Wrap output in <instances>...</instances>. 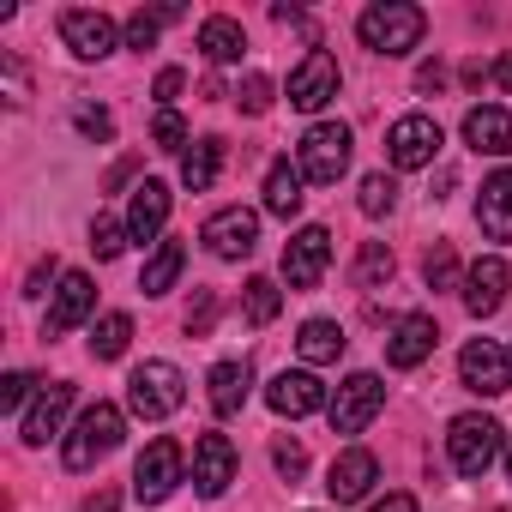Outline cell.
Masks as SVG:
<instances>
[{
	"label": "cell",
	"mask_w": 512,
	"mask_h": 512,
	"mask_svg": "<svg viewBox=\"0 0 512 512\" xmlns=\"http://www.w3.org/2000/svg\"><path fill=\"white\" fill-rule=\"evenodd\" d=\"M356 37H362V49L398 61V55L422 49V37H428V13L410 7V0H374V7L356 19Z\"/></svg>",
	"instance_id": "1"
},
{
	"label": "cell",
	"mask_w": 512,
	"mask_h": 512,
	"mask_svg": "<svg viewBox=\"0 0 512 512\" xmlns=\"http://www.w3.org/2000/svg\"><path fill=\"white\" fill-rule=\"evenodd\" d=\"M121 434H127V416H121V404L97 398V404H85V410H79L73 434L61 440V464H67V470H97V464H103V458L121 446Z\"/></svg>",
	"instance_id": "2"
},
{
	"label": "cell",
	"mask_w": 512,
	"mask_h": 512,
	"mask_svg": "<svg viewBox=\"0 0 512 512\" xmlns=\"http://www.w3.org/2000/svg\"><path fill=\"white\" fill-rule=\"evenodd\" d=\"M506 452V434H500V422L494 416H482V410H464V416H452V428H446V458H452V470L458 476H488L494 470V458Z\"/></svg>",
	"instance_id": "3"
},
{
	"label": "cell",
	"mask_w": 512,
	"mask_h": 512,
	"mask_svg": "<svg viewBox=\"0 0 512 512\" xmlns=\"http://www.w3.org/2000/svg\"><path fill=\"white\" fill-rule=\"evenodd\" d=\"M181 404H187V380H181L175 362H139V368H133V380H127V410H133L139 422H163V416H175Z\"/></svg>",
	"instance_id": "4"
},
{
	"label": "cell",
	"mask_w": 512,
	"mask_h": 512,
	"mask_svg": "<svg viewBox=\"0 0 512 512\" xmlns=\"http://www.w3.org/2000/svg\"><path fill=\"white\" fill-rule=\"evenodd\" d=\"M350 151H356V139H350L344 121H314L296 145V163L314 187H338V175L350 169Z\"/></svg>",
	"instance_id": "5"
},
{
	"label": "cell",
	"mask_w": 512,
	"mask_h": 512,
	"mask_svg": "<svg viewBox=\"0 0 512 512\" xmlns=\"http://www.w3.org/2000/svg\"><path fill=\"white\" fill-rule=\"evenodd\" d=\"M181 482H187V452H181V440L157 434V440L139 452V464H133V500H139V506H163Z\"/></svg>",
	"instance_id": "6"
},
{
	"label": "cell",
	"mask_w": 512,
	"mask_h": 512,
	"mask_svg": "<svg viewBox=\"0 0 512 512\" xmlns=\"http://www.w3.org/2000/svg\"><path fill=\"white\" fill-rule=\"evenodd\" d=\"M458 380H464V392H476V398L512 392V350H500L494 338H470V344L458 350Z\"/></svg>",
	"instance_id": "7"
},
{
	"label": "cell",
	"mask_w": 512,
	"mask_h": 512,
	"mask_svg": "<svg viewBox=\"0 0 512 512\" xmlns=\"http://www.w3.org/2000/svg\"><path fill=\"white\" fill-rule=\"evenodd\" d=\"M380 410H386V386H380V374H350V380L332 392V404H326L332 434H362Z\"/></svg>",
	"instance_id": "8"
},
{
	"label": "cell",
	"mask_w": 512,
	"mask_h": 512,
	"mask_svg": "<svg viewBox=\"0 0 512 512\" xmlns=\"http://www.w3.org/2000/svg\"><path fill=\"white\" fill-rule=\"evenodd\" d=\"M440 145H446V133H440L434 115H398L392 133H386V157H392V169H428V163L440 157Z\"/></svg>",
	"instance_id": "9"
},
{
	"label": "cell",
	"mask_w": 512,
	"mask_h": 512,
	"mask_svg": "<svg viewBox=\"0 0 512 512\" xmlns=\"http://www.w3.org/2000/svg\"><path fill=\"white\" fill-rule=\"evenodd\" d=\"M199 241H205V253H217V260H247L253 241H260V211H247V205H223V211H211V217H205Z\"/></svg>",
	"instance_id": "10"
},
{
	"label": "cell",
	"mask_w": 512,
	"mask_h": 512,
	"mask_svg": "<svg viewBox=\"0 0 512 512\" xmlns=\"http://www.w3.org/2000/svg\"><path fill=\"white\" fill-rule=\"evenodd\" d=\"M326 266H332V229L308 223V229H296L284 241V284L290 290H314L326 278Z\"/></svg>",
	"instance_id": "11"
},
{
	"label": "cell",
	"mask_w": 512,
	"mask_h": 512,
	"mask_svg": "<svg viewBox=\"0 0 512 512\" xmlns=\"http://www.w3.org/2000/svg\"><path fill=\"white\" fill-rule=\"evenodd\" d=\"M61 43L79 55V61H109L121 49V25L109 13H91V7H73L61 13Z\"/></svg>",
	"instance_id": "12"
},
{
	"label": "cell",
	"mask_w": 512,
	"mask_h": 512,
	"mask_svg": "<svg viewBox=\"0 0 512 512\" xmlns=\"http://www.w3.org/2000/svg\"><path fill=\"white\" fill-rule=\"evenodd\" d=\"M266 404L278 410V416H290V422H302V416H314V410H326L332 398H326V386H320V374L314 368H284L272 386H266Z\"/></svg>",
	"instance_id": "13"
},
{
	"label": "cell",
	"mask_w": 512,
	"mask_h": 512,
	"mask_svg": "<svg viewBox=\"0 0 512 512\" xmlns=\"http://www.w3.org/2000/svg\"><path fill=\"white\" fill-rule=\"evenodd\" d=\"M338 85H344V79H338V61H332L326 49H308L302 67L290 73V103L314 115V109H326V103L338 97Z\"/></svg>",
	"instance_id": "14"
},
{
	"label": "cell",
	"mask_w": 512,
	"mask_h": 512,
	"mask_svg": "<svg viewBox=\"0 0 512 512\" xmlns=\"http://www.w3.org/2000/svg\"><path fill=\"white\" fill-rule=\"evenodd\" d=\"M229 482H235V446H229V434H199L193 440V488L205 500H223Z\"/></svg>",
	"instance_id": "15"
},
{
	"label": "cell",
	"mask_w": 512,
	"mask_h": 512,
	"mask_svg": "<svg viewBox=\"0 0 512 512\" xmlns=\"http://www.w3.org/2000/svg\"><path fill=\"white\" fill-rule=\"evenodd\" d=\"M374 482H380V458H374L368 446H350V452H338V458H332V470H326V494H332L338 506H350V500H368V494H374Z\"/></svg>",
	"instance_id": "16"
},
{
	"label": "cell",
	"mask_w": 512,
	"mask_h": 512,
	"mask_svg": "<svg viewBox=\"0 0 512 512\" xmlns=\"http://www.w3.org/2000/svg\"><path fill=\"white\" fill-rule=\"evenodd\" d=\"M506 290H512V266L500 260V253H482V260L464 272V308L476 314V320H488V314H500V302H506Z\"/></svg>",
	"instance_id": "17"
},
{
	"label": "cell",
	"mask_w": 512,
	"mask_h": 512,
	"mask_svg": "<svg viewBox=\"0 0 512 512\" xmlns=\"http://www.w3.org/2000/svg\"><path fill=\"white\" fill-rule=\"evenodd\" d=\"M91 308H97V284H91L85 272H67V278L55 284V302H49L43 338H61V332H73V326H85Z\"/></svg>",
	"instance_id": "18"
},
{
	"label": "cell",
	"mask_w": 512,
	"mask_h": 512,
	"mask_svg": "<svg viewBox=\"0 0 512 512\" xmlns=\"http://www.w3.org/2000/svg\"><path fill=\"white\" fill-rule=\"evenodd\" d=\"M434 314H398L392 332H386V362L392 368H422L434 356Z\"/></svg>",
	"instance_id": "19"
},
{
	"label": "cell",
	"mask_w": 512,
	"mask_h": 512,
	"mask_svg": "<svg viewBox=\"0 0 512 512\" xmlns=\"http://www.w3.org/2000/svg\"><path fill=\"white\" fill-rule=\"evenodd\" d=\"M169 187L163 181H139L133 187V205H127V235L139 241V247H157V235H163V223H169Z\"/></svg>",
	"instance_id": "20"
},
{
	"label": "cell",
	"mask_w": 512,
	"mask_h": 512,
	"mask_svg": "<svg viewBox=\"0 0 512 512\" xmlns=\"http://www.w3.org/2000/svg\"><path fill=\"white\" fill-rule=\"evenodd\" d=\"M67 410H73V386L67 380H49L43 392H37V404L25 410V446H49L55 434H61V422H67Z\"/></svg>",
	"instance_id": "21"
},
{
	"label": "cell",
	"mask_w": 512,
	"mask_h": 512,
	"mask_svg": "<svg viewBox=\"0 0 512 512\" xmlns=\"http://www.w3.org/2000/svg\"><path fill=\"white\" fill-rule=\"evenodd\" d=\"M476 229L488 241H512V169H494L476 193Z\"/></svg>",
	"instance_id": "22"
},
{
	"label": "cell",
	"mask_w": 512,
	"mask_h": 512,
	"mask_svg": "<svg viewBox=\"0 0 512 512\" xmlns=\"http://www.w3.org/2000/svg\"><path fill=\"white\" fill-rule=\"evenodd\" d=\"M464 145L482 151V157H506V151H512V115H506L500 103H476V109L464 115Z\"/></svg>",
	"instance_id": "23"
},
{
	"label": "cell",
	"mask_w": 512,
	"mask_h": 512,
	"mask_svg": "<svg viewBox=\"0 0 512 512\" xmlns=\"http://www.w3.org/2000/svg\"><path fill=\"white\" fill-rule=\"evenodd\" d=\"M302 187H308V175H302V163H290V157H278V163L266 169V211H272V217H296V211H302V199H308Z\"/></svg>",
	"instance_id": "24"
},
{
	"label": "cell",
	"mask_w": 512,
	"mask_h": 512,
	"mask_svg": "<svg viewBox=\"0 0 512 512\" xmlns=\"http://www.w3.org/2000/svg\"><path fill=\"white\" fill-rule=\"evenodd\" d=\"M205 386H211V410H217V416H235V410L247 404V392H253V368H247V362H217Z\"/></svg>",
	"instance_id": "25"
},
{
	"label": "cell",
	"mask_w": 512,
	"mask_h": 512,
	"mask_svg": "<svg viewBox=\"0 0 512 512\" xmlns=\"http://www.w3.org/2000/svg\"><path fill=\"white\" fill-rule=\"evenodd\" d=\"M217 175H223V139H193L181 157V187L205 193V187H217Z\"/></svg>",
	"instance_id": "26"
},
{
	"label": "cell",
	"mask_w": 512,
	"mask_h": 512,
	"mask_svg": "<svg viewBox=\"0 0 512 512\" xmlns=\"http://www.w3.org/2000/svg\"><path fill=\"white\" fill-rule=\"evenodd\" d=\"M241 49H247V37H241V25L235 19H205L199 25V55L211 61V67H229V61H241Z\"/></svg>",
	"instance_id": "27"
},
{
	"label": "cell",
	"mask_w": 512,
	"mask_h": 512,
	"mask_svg": "<svg viewBox=\"0 0 512 512\" xmlns=\"http://www.w3.org/2000/svg\"><path fill=\"white\" fill-rule=\"evenodd\" d=\"M181 266H187V247H181V241H157V253L145 260L139 290H145V296H169V290H175V278H181Z\"/></svg>",
	"instance_id": "28"
},
{
	"label": "cell",
	"mask_w": 512,
	"mask_h": 512,
	"mask_svg": "<svg viewBox=\"0 0 512 512\" xmlns=\"http://www.w3.org/2000/svg\"><path fill=\"white\" fill-rule=\"evenodd\" d=\"M296 350H302V362H308V368L338 362V356H344V332H338V320H308V326L296 332Z\"/></svg>",
	"instance_id": "29"
},
{
	"label": "cell",
	"mask_w": 512,
	"mask_h": 512,
	"mask_svg": "<svg viewBox=\"0 0 512 512\" xmlns=\"http://www.w3.org/2000/svg\"><path fill=\"white\" fill-rule=\"evenodd\" d=\"M127 344H133V320H127V314H103V320L91 326V356H97V362H121Z\"/></svg>",
	"instance_id": "30"
},
{
	"label": "cell",
	"mask_w": 512,
	"mask_h": 512,
	"mask_svg": "<svg viewBox=\"0 0 512 512\" xmlns=\"http://www.w3.org/2000/svg\"><path fill=\"white\" fill-rule=\"evenodd\" d=\"M241 308H247V320H253V326H272V320H278V308H284V290H278L272 278H247Z\"/></svg>",
	"instance_id": "31"
},
{
	"label": "cell",
	"mask_w": 512,
	"mask_h": 512,
	"mask_svg": "<svg viewBox=\"0 0 512 512\" xmlns=\"http://www.w3.org/2000/svg\"><path fill=\"white\" fill-rule=\"evenodd\" d=\"M356 205H362V217H386L392 205H398V181L380 169V175H362V193H356Z\"/></svg>",
	"instance_id": "32"
},
{
	"label": "cell",
	"mask_w": 512,
	"mask_h": 512,
	"mask_svg": "<svg viewBox=\"0 0 512 512\" xmlns=\"http://www.w3.org/2000/svg\"><path fill=\"white\" fill-rule=\"evenodd\" d=\"M422 278H428V290H458V253H452V241H434L428 247Z\"/></svg>",
	"instance_id": "33"
},
{
	"label": "cell",
	"mask_w": 512,
	"mask_h": 512,
	"mask_svg": "<svg viewBox=\"0 0 512 512\" xmlns=\"http://www.w3.org/2000/svg\"><path fill=\"white\" fill-rule=\"evenodd\" d=\"M127 217H91V253L97 260H121V247H127Z\"/></svg>",
	"instance_id": "34"
},
{
	"label": "cell",
	"mask_w": 512,
	"mask_h": 512,
	"mask_svg": "<svg viewBox=\"0 0 512 512\" xmlns=\"http://www.w3.org/2000/svg\"><path fill=\"white\" fill-rule=\"evenodd\" d=\"M0 97H7V109H25L31 103V73H25V61L13 49L0 55Z\"/></svg>",
	"instance_id": "35"
},
{
	"label": "cell",
	"mask_w": 512,
	"mask_h": 512,
	"mask_svg": "<svg viewBox=\"0 0 512 512\" xmlns=\"http://www.w3.org/2000/svg\"><path fill=\"white\" fill-rule=\"evenodd\" d=\"M356 278H362V290H380V284H392V253H386V241H368V247H362Z\"/></svg>",
	"instance_id": "36"
},
{
	"label": "cell",
	"mask_w": 512,
	"mask_h": 512,
	"mask_svg": "<svg viewBox=\"0 0 512 512\" xmlns=\"http://www.w3.org/2000/svg\"><path fill=\"white\" fill-rule=\"evenodd\" d=\"M151 145H157V151H181V157H187V121H181L175 109H157V121H151Z\"/></svg>",
	"instance_id": "37"
},
{
	"label": "cell",
	"mask_w": 512,
	"mask_h": 512,
	"mask_svg": "<svg viewBox=\"0 0 512 512\" xmlns=\"http://www.w3.org/2000/svg\"><path fill=\"white\" fill-rule=\"evenodd\" d=\"M73 127H79L85 139H97V145H109V139H115V115H109V109H97V103H79V109H73Z\"/></svg>",
	"instance_id": "38"
},
{
	"label": "cell",
	"mask_w": 512,
	"mask_h": 512,
	"mask_svg": "<svg viewBox=\"0 0 512 512\" xmlns=\"http://www.w3.org/2000/svg\"><path fill=\"white\" fill-rule=\"evenodd\" d=\"M235 97H241V109H247V115H266V109H272V79H266V73H247Z\"/></svg>",
	"instance_id": "39"
},
{
	"label": "cell",
	"mask_w": 512,
	"mask_h": 512,
	"mask_svg": "<svg viewBox=\"0 0 512 512\" xmlns=\"http://www.w3.org/2000/svg\"><path fill=\"white\" fill-rule=\"evenodd\" d=\"M272 464H278V476H308V452H302V440H278L272 446Z\"/></svg>",
	"instance_id": "40"
},
{
	"label": "cell",
	"mask_w": 512,
	"mask_h": 512,
	"mask_svg": "<svg viewBox=\"0 0 512 512\" xmlns=\"http://www.w3.org/2000/svg\"><path fill=\"white\" fill-rule=\"evenodd\" d=\"M37 392V374H25V368H13L7 380H0V410H19L25 398Z\"/></svg>",
	"instance_id": "41"
},
{
	"label": "cell",
	"mask_w": 512,
	"mask_h": 512,
	"mask_svg": "<svg viewBox=\"0 0 512 512\" xmlns=\"http://www.w3.org/2000/svg\"><path fill=\"white\" fill-rule=\"evenodd\" d=\"M157 31H163L157 13H133V19H127V49H139V55L157 49Z\"/></svg>",
	"instance_id": "42"
},
{
	"label": "cell",
	"mask_w": 512,
	"mask_h": 512,
	"mask_svg": "<svg viewBox=\"0 0 512 512\" xmlns=\"http://www.w3.org/2000/svg\"><path fill=\"white\" fill-rule=\"evenodd\" d=\"M211 320H217V296H211V290H199V296H193V308H187V332H193V338H205V332H211Z\"/></svg>",
	"instance_id": "43"
},
{
	"label": "cell",
	"mask_w": 512,
	"mask_h": 512,
	"mask_svg": "<svg viewBox=\"0 0 512 512\" xmlns=\"http://www.w3.org/2000/svg\"><path fill=\"white\" fill-rule=\"evenodd\" d=\"M181 85H187V73H181V67H163V73H157V85H151V97H157L163 109H175V97H181Z\"/></svg>",
	"instance_id": "44"
},
{
	"label": "cell",
	"mask_w": 512,
	"mask_h": 512,
	"mask_svg": "<svg viewBox=\"0 0 512 512\" xmlns=\"http://www.w3.org/2000/svg\"><path fill=\"white\" fill-rule=\"evenodd\" d=\"M49 278H67V272L55 266V253H49V260H37V266H31V278H25V296H43V284H49Z\"/></svg>",
	"instance_id": "45"
},
{
	"label": "cell",
	"mask_w": 512,
	"mask_h": 512,
	"mask_svg": "<svg viewBox=\"0 0 512 512\" xmlns=\"http://www.w3.org/2000/svg\"><path fill=\"white\" fill-rule=\"evenodd\" d=\"M115 506H121V494H115V488H97V494H91L79 512H115Z\"/></svg>",
	"instance_id": "46"
},
{
	"label": "cell",
	"mask_w": 512,
	"mask_h": 512,
	"mask_svg": "<svg viewBox=\"0 0 512 512\" xmlns=\"http://www.w3.org/2000/svg\"><path fill=\"white\" fill-rule=\"evenodd\" d=\"M368 512H422V506H416L410 494H386V500H374Z\"/></svg>",
	"instance_id": "47"
},
{
	"label": "cell",
	"mask_w": 512,
	"mask_h": 512,
	"mask_svg": "<svg viewBox=\"0 0 512 512\" xmlns=\"http://www.w3.org/2000/svg\"><path fill=\"white\" fill-rule=\"evenodd\" d=\"M416 85H422V91H440V85H446V67H440V61H428V67L416 73Z\"/></svg>",
	"instance_id": "48"
},
{
	"label": "cell",
	"mask_w": 512,
	"mask_h": 512,
	"mask_svg": "<svg viewBox=\"0 0 512 512\" xmlns=\"http://www.w3.org/2000/svg\"><path fill=\"white\" fill-rule=\"evenodd\" d=\"M494 79H500V91H512V55H506L500 67H494Z\"/></svg>",
	"instance_id": "49"
},
{
	"label": "cell",
	"mask_w": 512,
	"mask_h": 512,
	"mask_svg": "<svg viewBox=\"0 0 512 512\" xmlns=\"http://www.w3.org/2000/svg\"><path fill=\"white\" fill-rule=\"evenodd\" d=\"M500 458H506V482H512V434H506V452Z\"/></svg>",
	"instance_id": "50"
}]
</instances>
